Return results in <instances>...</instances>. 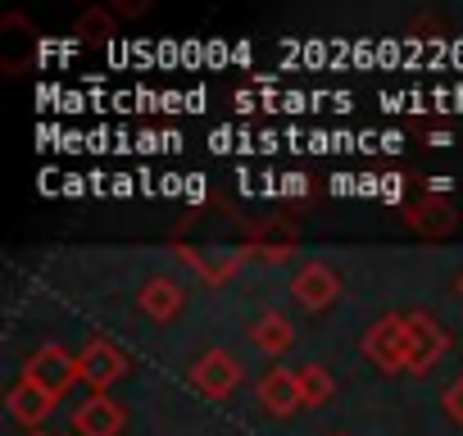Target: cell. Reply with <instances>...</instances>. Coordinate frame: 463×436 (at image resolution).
Returning <instances> with one entry per match:
<instances>
[{"label":"cell","instance_id":"obj_1","mask_svg":"<svg viewBox=\"0 0 463 436\" xmlns=\"http://www.w3.org/2000/svg\"><path fill=\"white\" fill-rule=\"evenodd\" d=\"M364 355L382 373H400L409 364V314H386L364 332Z\"/></svg>","mask_w":463,"mask_h":436},{"label":"cell","instance_id":"obj_2","mask_svg":"<svg viewBox=\"0 0 463 436\" xmlns=\"http://www.w3.org/2000/svg\"><path fill=\"white\" fill-rule=\"evenodd\" d=\"M123 373H128L123 346H114V341H105V336H91V341L78 350V382H87L96 395H105Z\"/></svg>","mask_w":463,"mask_h":436},{"label":"cell","instance_id":"obj_3","mask_svg":"<svg viewBox=\"0 0 463 436\" xmlns=\"http://www.w3.org/2000/svg\"><path fill=\"white\" fill-rule=\"evenodd\" d=\"M24 382H33V386H42V391H51L60 400L78 382V359L64 346H37L28 355V364H24Z\"/></svg>","mask_w":463,"mask_h":436},{"label":"cell","instance_id":"obj_4","mask_svg":"<svg viewBox=\"0 0 463 436\" xmlns=\"http://www.w3.org/2000/svg\"><path fill=\"white\" fill-rule=\"evenodd\" d=\"M237 382H241V364L227 350H209L191 364V386L209 400H227L232 391H237Z\"/></svg>","mask_w":463,"mask_h":436},{"label":"cell","instance_id":"obj_5","mask_svg":"<svg viewBox=\"0 0 463 436\" xmlns=\"http://www.w3.org/2000/svg\"><path fill=\"white\" fill-rule=\"evenodd\" d=\"M445 350H449L445 327L431 314H409V364H404V373H427Z\"/></svg>","mask_w":463,"mask_h":436},{"label":"cell","instance_id":"obj_6","mask_svg":"<svg viewBox=\"0 0 463 436\" xmlns=\"http://www.w3.org/2000/svg\"><path fill=\"white\" fill-rule=\"evenodd\" d=\"M123 427H128V413H123V404L109 400V395H91V400H82L78 413H73V431H78V436H118Z\"/></svg>","mask_w":463,"mask_h":436},{"label":"cell","instance_id":"obj_7","mask_svg":"<svg viewBox=\"0 0 463 436\" xmlns=\"http://www.w3.org/2000/svg\"><path fill=\"white\" fill-rule=\"evenodd\" d=\"M291 291H296V300L305 305V309H327L336 296H341V278L327 269V264H305L300 273H296V282H291Z\"/></svg>","mask_w":463,"mask_h":436},{"label":"cell","instance_id":"obj_8","mask_svg":"<svg viewBox=\"0 0 463 436\" xmlns=\"http://www.w3.org/2000/svg\"><path fill=\"white\" fill-rule=\"evenodd\" d=\"M5 409H10V418H19L24 427L42 431V422H46V418L55 413V395L19 377V382L10 386V395H5Z\"/></svg>","mask_w":463,"mask_h":436},{"label":"cell","instance_id":"obj_9","mask_svg":"<svg viewBox=\"0 0 463 436\" xmlns=\"http://www.w3.org/2000/svg\"><path fill=\"white\" fill-rule=\"evenodd\" d=\"M260 400H264V409H269V413L291 418L296 409H305L300 373H291V368H273V373H264V382H260Z\"/></svg>","mask_w":463,"mask_h":436},{"label":"cell","instance_id":"obj_10","mask_svg":"<svg viewBox=\"0 0 463 436\" xmlns=\"http://www.w3.org/2000/svg\"><path fill=\"white\" fill-rule=\"evenodd\" d=\"M182 300H186V291H182L173 278H150V282L137 291L141 314H146V318H155V323H168V318L182 309Z\"/></svg>","mask_w":463,"mask_h":436},{"label":"cell","instance_id":"obj_11","mask_svg":"<svg viewBox=\"0 0 463 436\" xmlns=\"http://www.w3.org/2000/svg\"><path fill=\"white\" fill-rule=\"evenodd\" d=\"M291 341H296V327H291L278 309H264V314L250 323V346L264 350V355H282V350H291Z\"/></svg>","mask_w":463,"mask_h":436},{"label":"cell","instance_id":"obj_12","mask_svg":"<svg viewBox=\"0 0 463 436\" xmlns=\"http://www.w3.org/2000/svg\"><path fill=\"white\" fill-rule=\"evenodd\" d=\"M332 391H336V382H332V373H327L323 364H305V368H300V395H305V409L327 404Z\"/></svg>","mask_w":463,"mask_h":436},{"label":"cell","instance_id":"obj_13","mask_svg":"<svg viewBox=\"0 0 463 436\" xmlns=\"http://www.w3.org/2000/svg\"><path fill=\"white\" fill-rule=\"evenodd\" d=\"M409 213H413V228L418 232H449L454 228V209L449 204H436V200H422Z\"/></svg>","mask_w":463,"mask_h":436},{"label":"cell","instance_id":"obj_14","mask_svg":"<svg viewBox=\"0 0 463 436\" xmlns=\"http://www.w3.org/2000/svg\"><path fill=\"white\" fill-rule=\"evenodd\" d=\"M440 404H445V413L463 427V377H454L449 386H445V395H440Z\"/></svg>","mask_w":463,"mask_h":436},{"label":"cell","instance_id":"obj_15","mask_svg":"<svg viewBox=\"0 0 463 436\" xmlns=\"http://www.w3.org/2000/svg\"><path fill=\"white\" fill-rule=\"evenodd\" d=\"M28 436H46V431H28Z\"/></svg>","mask_w":463,"mask_h":436}]
</instances>
